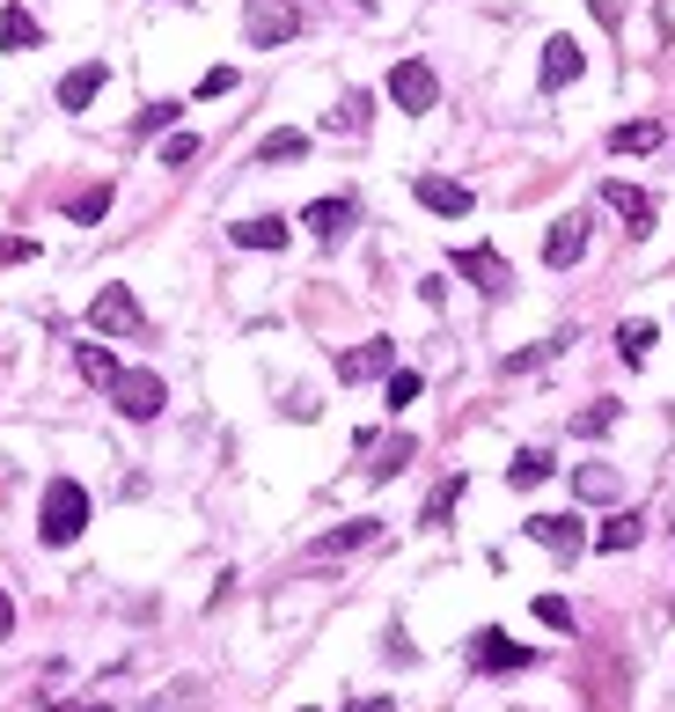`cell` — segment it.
Listing matches in <instances>:
<instances>
[{"label": "cell", "mask_w": 675, "mask_h": 712, "mask_svg": "<svg viewBox=\"0 0 675 712\" xmlns=\"http://www.w3.org/2000/svg\"><path fill=\"white\" fill-rule=\"evenodd\" d=\"M81 529H89V492H81L74 478H52L45 485V507H37V536L59 552V544H74Z\"/></svg>", "instance_id": "6da1fadb"}, {"label": "cell", "mask_w": 675, "mask_h": 712, "mask_svg": "<svg viewBox=\"0 0 675 712\" xmlns=\"http://www.w3.org/2000/svg\"><path fill=\"white\" fill-rule=\"evenodd\" d=\"M243 37L257 52H280V45L302 37V8L294 0H243Z\"/></svg>", "instance_id": "7a4b0ae2"}, {"label": "cell", "mask_w": 675, "mask_h": 712, "mask_svg": "<svg viewBox=\"0 0 675 712\" xmlns=\"http://www.w3.org/2000/svg\"><path fill=\"white\" fill-rule=\"evenodd\" d=\"M110 404L125 411V419H162V404H169V390H162V374H147V368H118V382H110Z\"/></svg>", "instance_id": "3957f363"}, {"label": "cell", "mask_w": 675, "mask_h": 712, "mask_svg": "<svg viewBox=\"0 0 675 712\" xmlns=\"http://www.w3.org/2000/svg\"><path fill=\"white\" fill-rule=\"evenodd\" d=\"M390 104L411 110V118H427V110L441 104V81H433L427 59H397V67H390Z\"/></svg>", "instance_id": "277c9868"}, {"label": "cell", "mask_w": 675, "mask_h": 712, "mask_svg": "<svg viewBox=\"0 0 675 712\" xmlns=\"http://www.w3.org/2000/svg\"><path fill=\"white\" fill-rule=\"evenodd\" d=\"M411 198L427 206V214H441V221H462L478 198H470V184L462 177H441V169H427V177H411Z\"/></svg>", "instance_id": "5b68a950"}, {"label": "cell", "mask_w": 675, "mask_h": 712, "mask_svg": "<svg viewBox=\"0 0 675 712\" xmlns=\"http://www.w3.org/2000/svg\"><path fill=\"white\" fill-rule=\"evenodd\" d=\"M456 272H462V280H470V286H478L485 302H499V294L515 286V272H507V257H499V250H485V243L456 250Z\"/></svg>", "instance_id": "8992f818"}, {"label": "cell", "mask_w": 675, "mask_h": 712, "mask_svg": "<svg viewBox=\"0 0 675 712\" xmlns=\"http://www.w3.org/2000/svg\"><path fill=\"white\" fill-rule=\"evenodd\" d=\"M360 221V198H345V192H331V198H309L302 206V228L316 235V243H345V228Z\"/></svg>", "instance_id": "52a82bcc"}, {"label": "cell", "mask_w": 675, "mask_h": 712, "mask_svg": "<svg viewBox=\"0 0 675 712\" xmlns=\"http://www.w3.org/2000/svg\"><path fill=\"white\" fill-rule=\"evenodd\" d=\"M89 323L104 331V339H133L140 331V302H133V286H104L89 302Z\"/></svg>", "instance_id": "ba28073f"}, {"label": "cell", "mask_w": 675, "mask_h": 712, "mask_svg": "<svg viewBox=\"0 0 675 712\" xmlns=\"http://www.w3.org/2000/svg\"><path fill=\"white\" fill-rule=\"evenodd\" d=\"M521 529H529V544H544L551 558H580V544H587V529L573 515H529Z\"/></svg>", "instance_id": "9c48e42d"}, {"label": "cell", "mask_w": 675, "mask_h": 712, "mask_svg": "<svg viewBox=\"0 0 675 712\" xmlns=\"http://www.w3.org/2000/svg\"><path fill=\"white\" fill-rule=\"evenodd\" d=\"M580 257H587V214L551 221V235H544V265L566 272V265H580Z\"/></svg>", "instance_id": "30bf717a"}, {"label": "cell", "mask_w": 675, "mask_h": 712, "mask_svg": "<svg viewBox=\"0 0 675 712\" xmlns=\"http://www.w3.org/2000/svg\"><path fill=\"white\" fill-rule=\"evenodd\" d=\"M374 536H382V521L360 515V521H338V529H323L316 544H309V558H345V552H368Z\"/></svg>", "instance_id": "8fae6325"}, {"label": "cell", "mask_w": 675, "mask_h": 712, "mask_svg": "<svg viewBox=\"0 0 675 712\" xmlns=\"http://www.w3.org/2000/svg\"><path fill=\"white\" fill-rule=\"evenodd\" d=\"M397 368V339H368L353 345V353H338V374L345 382H374V374H390Z\"/></svg>", "instance_id": "7c38bea8"}, {"label": "cell", "mask_w": 675, "mask_h": 712, "mask_svg": "<svg viewBox=\"0 0 675 712\" xmlns=\"http://www.w3.org/2000/svg\"><path fill=\"white\" fill-rule=\"evenodd\" d=\"M580 67H587V52H580V37H551V45H544V89H573V81H580Z\"/></svg>", "instance_id": "4fadbf2b"}, {"label": "cell", "mask_w": 675, "mask_h": 712, "mask_svg": "<svg viewBox=\"0 0 675 712\" xmlns=\"http://www.w3.org/2000/svg\"><path fill=\"white\" fill-rule=\"evenodd\" d=\"M470 661H478V669H492V676H507V669H529V646H515L507 640V632H478V640H470Z\"/></svg>", "instance_id": "5bb4252c"}, {"label": "cell", "mask_w": 675, "mask_h": 712, "mask_svg": "<svg viewBox=\"0 0 675 712\" xmlns=\"http://www.w3.org/2000/svg\"><path fill=\"white\" fill-rule=\"evenodd\" d=\"M104 81H110V67H104V59H81L74 74H59V110H89Z\"/></svg>", "instance_id": "9a60e30c"}, {"label": "cell", "mask_w": 675, "mask_h": 712, "mask_svg": "<svg viewBox=\"0 0 675 712\" xmlns=\"http://www.w3.org/2000/svg\"><path fill=\"white\" fill-rule=\"evenodd\" d=\"M37 45H45V22H37L22 0H8V8H0V52H37Z\"/></svg>", "instance_id": "2e32d148"}, {"label": "cell", "mask_w": 675, "mask_h": 712, "mask_svg": "<svg viewBox=\"0 0 675 712\" xmlns=\"http://www.w3.org/2000/svg\"><path fill=\"white\" fill-rule=\"evenodd\" d=\"M603 206L632 221V235H646V228H654V198H646L639 184H617V177H609V184H603Z\"/></svg>", "instance_id": "e0dca14e"}, {"label": "cell", "mask_w": 675, "mask_h": 712, "mask_svg": "<svg viewBox=\"0 0 675 712\" xmlns=\"http://www.w3.org/2000/svg\"><path fill=\"white\" fill-rule=\"evenodd\" d=\"M235 243H243V250H286V243H294V228H286V221L280 214H257V221H235Z\"/></svg>", "instance_id": "ac0fdd59"}, {"label": "cell", "mask_w": 675, "mask_h": 712, "mask_svg": "<svg viewBox=\"0 0 675 712\" xmlns=\"http://www.w3.org/2000/svg\"><path fill=\"white\" fill-rule=\"evenodd\" d=\"M661 133H668L661 118H632V125H617V133H609V155H654Z\"/></svg>", "instance_id": "d6986e66"}, {"label": "cell", "mask_w": 675, "mask_h": 712, "mask_svg": "<svg viewBox=\"0 0 675 712\" xmlns=\"http://www.w3.org/2000/svg\"><path fill=\"white\" fill-rule=\"evenodd\" d=\"M573 492H580V499H595V507H609V499L624 492V478H617L609 464H580V470H573Z\"/></svg>", "instance_id": "ffe728a7"}, {"label": "cell", "mask_w": 675, "mask_h": 712, "mask_svg": "<svg viewBox=\"0 0 675 712\" xmlns=\"http://www.w3.org/2000/svg\"><path fill=\"white\" fill-rule=\"evenodd\" d=\"M639 536H646V515H639V507H624V515H609L603 529H595V544H603V552H632Z\"/></svg>", "instance_id": "44dd1931"}, {"label": "cell", "mask_w": 675, "mask_h": 712, "mask_svg": "<svg viewBox=\"0 0 675 712\" xmlns=\"http://www.w3.org/2000/svg\"><path fill=\"white\" fill-rule=\"evenodd\" d=\"M411 456H419V441H411V433H390V441H382V456L368 464V478H374V485H390L397 470L411 464Z\"/></svg>", "instance_id": "7402d4cb"}, {"label": "cell", "mask_w": 675, "mask_h": 712, "mask_svg": "<svg viewBox=\"0 0 675 712\" xmlns=\"http://www.w3.org/2000/svg\"><path fill=\"white\" fill-rule=\"evenodd\" d=\"M309 155V133H294V125H280V133H265V140H257V162H302Z\"/></svg>", "instance_id": "603a6c76"}, {"label": "cell", "mask_w": 675, "mask_h": 712, "mask_svg": "<svg viewBox=\"0 0 675 712\" xmlns=\"http://www.w3.org/2000/svg\"><path fill=\"white\" fill-rule=\"evenodd\" d=\"M74 368H81V382H96V390H110V382H118L110 345H74Z\"/></svg>", "instance_id": "cb8c5ba5"}, {"label": "cell", "mask_w": 675, "mask_h": 712, "mask_svg": "<svg viewBox=\"0 0 675 712\" xmlns=\"http://www.w3.org/2000/svg\"><path fill=\"white\" fill-rule=\"evenodd\" d=\"M104 214H110V184H89V192L67 198V221H74V228H96Z\"/></svg>", "instance_id": "d4e9b609"}, {"label": "cell", "mask_w": 675, "mask_h": 712, "mask_svg": "<svg viewBox=\"0 0 675 712\" xmlns=\"http://www.w3.org/2000/svg\"><path fill=\"white\" fill-rule=\"evenodd\" d=\"M551 478V456H544V448H521L515 464H507V485H515V492H529V485H544Z\"/></svg>", "instance_id": "484cf974"}, {"label": "cell", "mask_w": 675, "mask_h": 712, "mask_svg": "<svg viewBox=\"0 0 675 712\" xmlns=\"http://www.w3.org/2000/svg\"><path fill=\"white\" fill-rule=\"evenodd\" d=\"M617 353H624V368H646V353H654V323H624Z\"/></svg>", "instance_id": "4316f807"}, {"label": "cell", "mask_w": 675, "mask_h": 712, "mask_svg": "<svg viewBox=\"0 0 675 712\" xmlns=\"http://www.w3.org/2000/svg\"><path fill=\"white\" fill-rule=\"evenodd\" d=\"M462 485H470V478H441V485H433V499H427V529H448V515H456Z\"/></svg>", "instance_id": "83f0119b"}, {"label": "cell", "mask_w": 675, "mask_h": 712, "mask_svg": "<svg viewBox=\"0 0 675 712\" xmlns=\"http://www.w3.org/2000/svg\"><path fill=\"white\" fill-rule=\"evenodd\" d=\"M368 110H374V96H360V89H353V96H345V104H338L323 125H331V133H360V125H368Z\"/></svg>", "instance_id": "f1b7e54d"}, {"label": "cell", "mask_w": 675, "mask_h": 712, "mask_svg": "<svg viewBox=\"0 0 675 712\" xmlns=\"http://www.w3.org/2000/svg\"><path fill=\"white\" fill-rule=\"evenodd\" d=\"M419 390H427L419 368H390V390H382V397H390V411H411V404H419Z\"/></svg>", "instance_id": "f546056e"}, {"label": "cell", "mask_w": 675, "mask_h": 712, "mask_svg": "<svg viewBox=\"0 0 675 712\" xmlns=\"http://www.w3.org/2000/svg\"><path fill=\"white\" fill-rule=\"evenodd\" d=\"M609 427H617V404H587V411H573V433H580V441H603Z\"/></svg>", "instance_id": "4dcf8cb0"}, {"label": "cell", "mask_w": 675, "mask_h": 712, "mask_svg": "<svg viewBox=\"0 0 675 712\" xmlns=\"http://www.w3.org/2000/svg\"><path fill=\"white\" fill-rule=\"evenodd\" d=\"M184 162H198V133H169L162 140V169H184Z\"/></svg>", "instance_id": "1f68e13d"}, {"label": "cell", "mask_w": 675, "mask_h": 712, "mask_svg": "<svg viewBox=\"0 0 675 712\" xmlns=\"http://www.w3.org/2000/svg\"><path fill=\"white\" fill-rule=\"evenodd\" d=\"M177 110H184V104H147L140 118H133V133H140V140H147V133H169V125H177Z\"/></svg>", "instance_id": "d6a6232c"}, {"label": "cell", "mask_w": 675, "mask_h": 712, "mask_svg": "<svg viewBox=\"0 0 675 712\" xmlns=\"http://www.w3.org/2000/svg\"><path fill=\"white\" fill-rule=\"evenodd\" d=\"M566 339H551V345H521V353H507V374H529V368H544V360L558 353Z\"/></svg>", "instance_id": "836d02e7"}, {"label": "cell", "mask_w": 675, "mask_h": 712, "mask_svg": "<svg viewBox=\"0 0 675 712\" xmlns=\"http://www.w3.org/2000/svg\"><path fill=\"white\" fill-rule=\"evenodd\" d=\"M536 624H551V632H573V609L558 595H536Z\"/></svg>", "instance_id": "e575fe53"}, {"label": "cell", "mask_w": 675, "mask_h": 712, "mask_svg": "<svg viewBox=\"0 0 675 712\" xmlns=\"http://www.w3.org/2000/svg\"><path fill=\"white\" fill-rule=\"evenodd\" d=\"M30 257H37L30 235H8V243H0V265H30Z\"/></svg>", "instance_id": "d590c367"}, {"label": "cell", "mask_w": 675, "mask_h": 712, "mask_svg": "<svg viewBox=\"0 0 675 712\" xmlns=\"http://www.w3.org/2000/svg\"><path fill=\"white\" fill-rule=\"evenodd\" d=\"M228 89H235V67H214L206 81H198V96H228Z\"/></svg>", "instance_id": "8d00e7d4"}, {"label": "cell", "mask_w": 675, "mask_h": 712, "mask_svg": "<svg viewBox=\"0 0 675 712\" xmlns=\"http://www.w3.org/2000/svg\"><path fill=\"white\" fill-rule=\"evenodd\" d=\"M345 712H397V698H345Z\"/></svg>", "instance_id": "74e56055"}, {"label": "cell", "mask_w": 675, "mask_h": 712, "mask_svg": "<svg viewBox=\"0 0 675 712\" xmlns=\"http://www.w3.org/2000/svg\"><path fill=\"white\" fill-rule=\"evenodd\" d=\"M8 632H16V603H8V595H0V640H8Z\"/></svg>", "instance_id": "f35d334b"}, {"label": "cell", "mask_w": 675, "mask_h": 712, "mask_svg": "<svg viewBox=\"0 0 675 712\" xmlns=\"http://www.w3.org/2000/svg\"><path fill=\"white\" fill-rule=\"evenodd\" d=\"M81 712H110V705H81Z\"/></svg>", "instance_id": "ab89813d"}, {"label": "cell", "mask_w": 675, "mask_h": 712, "mask_svg": "<svg viewBox=\"0 0 675 712\" xmlns=\"http://www.w3.org/2000/svg\"><path fill=\"white\" fill-rule=\"evenodd\" d=\"M302 712H316V705H302Z\"/></svg>", "instance_id": "60d3db41"}]
</instances>
